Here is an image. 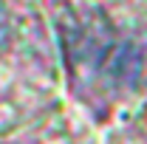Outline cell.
I'll use <instances>...</instances> for the list:
<instances>
[{
  "label": "cell",
  "mask_w": 147,
  "mask_h": 144,
  "mask_svg": "<svg viewBox=\"0 0 147 144\" xmlns=\"http://www.w3.org/2000/svg\"><path fill=\"white\" fill-rule=\"evenodd\" d=\"M6 37H9V20H6V9L0 6V48L6 45Z\"/></svg>",
  "instance_id": "6da1fadb"
}]
</instances>
